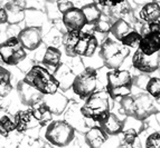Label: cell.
I'll return each mask as SVG.
<instances>
[{
	"label": "cell",
	"instance_id": "14",
	"mask_svg": "<svg viewBox=\"0 0 160 148\" xmlns=\"http://www.w3.org/2000/svg\"><path fill=\"white\" fill-rule=\"evenodd\" d=\"M17 91H18L19 98H20L22 103L24 104V105L28 106V107H30V106H32L34 104L42 100L44 97L43 94H40L38 90H36L32 86L28 85L26 81H24V80L18 82Z\"/></svg>",
	"mask_w": 160,
	"mask_h": 148
},
{
	"label": "cell",
	"instance_id": "27",
	"mask_svg": "<svg viewBox=\"0 0 160 148\" xmlns=\"http://www.w3.org/2000/svg\"><path fill=\"white\" fill-rule=\"evenodd\" d=\"M12 90L11 74L5 67L0 66V97H7Z\"/></svg>",
	"mask_w": 160,
	"mask_h": 148
},
{
	"label": "cell",
	"instance_id": "30",
	"mask_svg": "<svg viewBox=\"0 0 160 148\" xmlns=\"http://www.w3.org/2000/svg\"><path fill=\"white\" fill-rule=\"evenodd\" d=\"M15 130V123L9 116H2L0 118V135L8 137L9 134Z\"/></svg>",
	"mask_w": 160,
	"mask_h": 148
},
{
	"label": "cell",
	"instance_id": "7",
	"mask_svg": "<svg viewBox=\"0 0 160 148\" xmlns=\"http://www.w3.org/2000/svg\"><path fill=\"white\" fill-rule=\"evenodd\" d=\"M45 137L53 146L65 147L72 143L75 137L74 127L65 120H52L47 125Z\"/></svg>",
	"mask_w": 160,
	"mask_h": 148
},
{
	"label": "cell",
	"instance_id": "13",
	"mask_svg": "<svg viewBox=\"0 0 160 148\" xmlns=\"http://www.w3.org/2000/svg\"><path fill=\"white\" fill-rule=\"evenodd\" d=\"M63 24L66 27L67 31L82 30L86 26V20L81 8L72 7L63 13Z\"/></svg>",
	"mask_w": 160,
	"mask_h": 148
},
{
	"label": "cell",
	"instance_id": "15",
	"mask_svg": "<svg viewBox=\"0 0 160 148\" xmlns=\"http://www.w3.org/2000/svg\"><path fill=\"white\" fill-rule=\"evenodd\" d=\"M13 123H15V129L18 132H26L27 130L38 126V122L32 116L30 109L19 110L13 117Z\"/></svg>",
	"mask_w": 160,
	"mask_h": 148
},
{
	"label": "cell",
	"instance_id": "4",
	"mask_svg": "<svg viewBox=\"0 0 160 148\" xmlns=\"http://www.w3.org/2000/svg\"><path fill=\"white\" fill-rule=\"evenodd\" d=\"M22 80L43 95H52L59 89L57 79L48 69L43 66L32 67Z\"/></svg>",
	"mask_w": 160,
	"mask_h": 148
},
{
	"label": "cell",
	"instance_id": "2",
	"mask_svg": "<svg viewBox=\"0 0 160 148\" xmlns=\"http://www.w3.org/2000/svg\"><path fill=\"white\" fill-rule=\"evenodd\" d=\"M120 105L127 116L141 122L159 113V107L156 104V99L148 93H140L137 95L130 94L121 98Z\"/></svg>",
	"mask_w": 160,
	"mask_h": 148
},
{
	"label": "cell",
	"instance_id": "10",
	"mask_svg": "<svg viewBox=\"0 0 160 148\" xmlns=\"http://www.w3.org/2000/svg\"><path fill=\"white\" fill-rule=\"evenodd\" d=\"M141 39L138 49L146 55H152L160 50V28L159 22L146 24L142 27Z\"/></svg>",
	"mask_w": 160,
	"mask_h": 148
},
{
	"label": "cell",
	"instance_id": "21",
	"mask_svg": "<svg viewBox=\"0 0 160 148\" xmlns=\"http://www.w3.org/2000/svg\"><path fill=\"white\" fill-rule=\"evenodd\" d=\"M7 13V22L17 24L24 19L25 3L22 5V0H13L3 7Z\"/></svg>",
	"mask_w": 160,
	"mask_h": 148
},
{
	"label": "cell",
	"instance_id": "35",
	"mask_svg": "<svg viewBox=\"0 0 160 148\" xmlns=\"http://www.w3.org/2000/svg\"><path fill=\"white\" fill-rule=\"evenodd\" d=\"M7 24V13L3 7L0 6V25Z\"/></svg>",
	"mask_w": 160,
	"mask_h": 148
},
{
	"label": "cell",
	"instance_id": "5",
	"mask_svg": "<svg viewBox=\"0 0 160 148\" xmlns=\"http://www.w3.org/2000/svg\"><path fill=\"white\" fill-rule=\"evenodd\" d=\"M130 53V48L111 38L105 39L100 46L99 55L104 66L109 69H118Z\"/></svg>",
	"mask_w": 160,
	"mask_h": 148
},
{
	"label": "cell",
	"instance_id": "11",
	"mask_svg": "<svg viewBox=\"0 0 160 148\" xmlns=\"http://www.w3.org/2000/svg\"><path fill=\"white\" fill-rule=\"evenodd\" d=\"M132 65L138 72L142 74H151L159 69L160 66V53L159 51L152 53V55H146L141 50L137 49L132 57Z\"/></svg>",
	"mask_w": 160,
	"mask_h": 148
},
{
	"label": "cell",
	"instance_id": "18",
	"mask_svg": "<svg viewBox=\"0 0 160 148\" xmlns=\"http://www.w3.org/2000/svg\"><path fill=\"white\" fill-rule=\"evenodd\" d=\"M54 77L57 79L59 88L63 90H67L72 87L73 80L75 78V74L68 66L61 63L55 70H54Z\"/></svg>",
	"mask_w": 160,
	"mask_h": 148
},
{
	"label": "cell",
	"instance_id": "3",
	"mask_svg": "<svg viewBox=\"0 0 160 148\" xmlns=\"http://www.w3.org/2000/svg\"><path fill=\"white\" fill-rule=\"evenodd\" d=\"M85 99L86 101L81 107V114L83 115V117L99 124L111 113L112 107L110 104V96L107 90H94Z\"/></svg>",
	"mask_w": 160,
	"mask_h": 148
},
{
	"label": "cell",
	"instance_id": "24",
	"mask_svg": "<svg viewBox=\"0 0 160 148\" xmlns=\"http://www.w3.org/2000/svg\"><path fill=\"white\" fill-rule=\"evenodd\" d=\"M82 12L84 13V17H85L86 25H93L95 24L96 21L99 20L102 16V10L100 9V7L98 6V3L91 2L88 3V5L83 6L81 8Z\"/></svg>",
	"mask_w": 160,
	"mask_h": 148
},
{
	"label": "cell",
	"instance_id": "33",
	"mask_svg": "<svg viewBox=\"0 0 160 148\" xmlns=\"http://www.w3.org/2000/svg\"><path fill=\"white\" fill-rule=\"evenodd\" d=\"M124 0H96V2L99 7H104V8H111L115 6L122 3Z\"/></svg>",
	"mask_w": 160,
	"mask_h": 148
},
{
	"label": "cell",
	"instance_id": "8",
	"mask_svg": "<svg viewBox=\"0 0 160 148\" xmlns=\"http://www.w3.org/2000/svg\"><path fill=\"white\" fill-rule=\"evenodd\" d=\"M96 82H98V72L94 68L88 67L78 76H75L71 88L78 97L85 99L96 89Z\"/></svg>",
	"mask_w": 160,
	"mask_h": 148
},
{
	"label": "cell",
	"instance_id": "9",
	"mask_svg": "<svg viewBox=\"0 0 160 148\" xmlns=\"http://www.w3.org/2000/svg\"><path fill=\"white\" fill-rule=\"evenodd\" d=\"M26 49L17 37H10L0 44V58L9 66H16L26 58Z\"/></svg>",
	"mask_w": 160,
	"mask_h": 148
},
{
	"label": "cell",
	"instance_id": "22",
	"mask_svg": "<svg viewBox=\"0 0 160 148\" xmlns=\"http://www.w3.org/2000/svg\"><path fill=\"white\" fill-rule=\"evenodd\" d=\"M140 18L146 24L159 22L160 20V6L156 1L147 2L140 10Z\"/></svg>",
	"mask_w": 160,
	"mask_h": 148
},
{
	"label": "cell",
	"instance_id": "6",
	"mask_svg": "<svg viewBox=\"0 0 160 148\" xmlns=\"http://www.w3.org/2000/svg\"><path fill=\"white\" fill-rule=\"evenodd\" d=\"M112 70L107 75V91L112 99L120 100L131 94L133 80L128 70H119V68Z\"/></svg>",
	"mask_w": 160,
	"mask_h": 148
},
{
	"label": "cell",
	"instance_id": "26",
	"mask_svg": "<svg viewBox=\"0 0 160 148\" xmlns=\"http://www.w3.org/2000/svg\"><path fill=\"white\" fill-rule=\"evenodd\" d=\"M142 132V129H138L134 126H131L129 128L123 127L122 132H120L122 135V141L120 147H133L134 143H137L138 135Z\"/></svg>",
	"mask_w": 160,
	"mask_h": 148
},
{
	"label": "cell",
	"instance_id": "19",
	"mask_svg": "<svg viewBox=\"0 0 160 148\" xmlns=\"http://www.w3.org/2000/svg\"><path fill=\"white\" fill-rule=\"evenodd\" d=\"M109 135L100 126H94L85 134V143L88 147L99 148L107 143Z\"/></svg>",
	"mask_w": 160,
	"mask_h": 148
},
{
	"label": "cell",
	"instance_id": "1",
	"mask_svg": "<svg viewBox=\"0 0 160 148\" xmlns=\"http://www.w3.org/2000/svg\"><path fill=\"white\" fill-rule=\"evenodd\" d=\"M63 47L69 57H92L99 47V41L90 32L72 30L63 37Z\"/></svg>",
	"mask_w": 160,
	"mask_h": 148
},
{
	"label": "cell",
	"instance_id": "16",
	"mask_svg": "<svg viewBox=\"0 0 160 148\" xmlns=\"http://www.w3.org/2000/svg\"><path fill=\"white\" fill-rule=\"evenodd\" d=\"M29 109L32 111V116L38 122L39 126H47L53 120V114H52V111L49 109V107L47 106V104L44 101V99L34 104L32 106H30Z\"/></svg>",
	"mask_w": 160,
	"mask_h": 148
},
{
	"label": "cell",
	"instance_id": "28",
	"mask_svg": "<svg viewBox=\"0 0 160 148\" xmlns=\"http://www.w3.org/2000/svg\"><path fill=\"white\" fill-rule=\"evenodd\" d=\"M140 39H141V34L138 32L137 30L132 29L120 40V42L129 48H138Z\"/></svg>",
	"mask_w": 160,
	"mask_h": 148
},
{
	"label": "cell",
	"instance_id": "12",
	"mask_svg": "<svg viewBox=\"0 0 160 148\" xmlns=\"http://www.w3.org/2000/svg\"><path fill=\"white\" fill-rule=\"evenodd\" d=\"M42 28L40 27H26L18 34V40L26 50H36L42 44Z\"/></svg>",
	"mask_w": 160,
	"mask_h": 148
},
{
	"label": "cell",
	"instance_id": "34",
	"mask_svg": "<svg viewBox=\"0 0 160 148\" xmlns=\"http://www.w3.org/2000/svg\"><path fill=\"white\" fill-rule=\"evenodd\" d=\"M57 7H58V10L62 13L66 12L68 9H71L72 7H74L72 1H68V0H59L58 3H57Z\"/></svg>",
	"mask_w": 160,
	"mask_h": 148
},
{
	"label": "cell",
	"instance_id": "31",
	"mask_svg": "<svg viewBox=\"0 0 160 148\" xmlns=\"http://www.w3.org/2000/svg\"><path fill=\"white\" fill-rule=\"evenodd\" d=\"M110 27L111 24L107 19H103V17L101 16V18L96 21L95 24H93V29L98 32H101V34H107L110 31Z\"/></svg>",
	"mask_w": 160,
	"mask_h": 148
},
{
	"label": "cell",
	"instance_id": "29",
	"mask_svg": "<svg viewBox=\"0 0 160 148\" xmlns=\"http://www.w3.org/2000/svg\"><path fill=\"white\" fill-rule=\"evenodd\" d=\"M146 91L149 94L150 96L155 98L156 100L159 101L160 98V79L159 78H156V77H152L146 82Z\"/></svg>",
	"mask_w": 160,
	"mask_h": 148
},
{
	"label": "cell",
	"instance_id": "25",
	"mask_svg": "<svg viewBox=\"0 0 160 148\" xmlns=\"http://www.w3.org/2000/svg\"><path fill=\"white\" fill-rule=\"evenodd\" d=\"M133 28L131 27V25L129 22H127L124 19H118L114 24H112L111 27H110V31H111L112 36L114 37V39L118 40V41H120Z\"/></svg>",
	"mask_w": 160,
	"mask_h": 148
},
{
	"label": "cell",
	"instance_id": "17",
	"mask_svg": "<svg viewBox=\"0 0 160 148\" xmlns=\"http://www.w3.org/2000/svg\"><path fill=\"white\" fill-rule=\"evenodd\" d=\"M99 126L109 136H117L120 135L124 127V119H120L115 114L110 113L107 118L99 123Z\"/></svg>",
	"mask_w": 160,
	"mask_h": 148
},
{
	"label": "cell",
	"instance_id": "32",
	"mask_svg": "<svg viewBox=\"0 0 160 148\" xmlns=\"http://www.w3.org/2000/svg\"><path fill=\"white\" fill-rule=\"evenodd\" d=\"M146 147L148 148H159L160 147V135L159 132H152L146 139Z\"/></svg>",
	"mask_w": 160,
	"mask_h": 148
},
{
	"label": "cell",
	"instance_id": "20",
	"mask_svg": "<svg viewBox=\"0 0 160 148\" xmlns=\"http://www.w3.org/2000/svg\"><path fill=\"white\" fill-rule=\"evenodd\" d=\"M43 99L47 104V106L49 107L53 115L63 114V111L66 108V105H67L66 97H64L62 94L57 93V91L52 94V95H44Z\"/></svg>",
	"mask_w": 160,
	"mask_h": 148
},
{
	"label": "cell",
	"instance_id": "23",
	"mask_svg": "<svg viewBox=\"0 0 160 148\" xmlns=\"http://www.w3.org/2000/svg\"><path fill=\"white\" fill-rule=\"evenodd\" d=\"M62 53L56 47H48L43 58V65L49 72H53L61 65Z\"/></svg>",
	"mask_w": 160,
	"mask_h": 148
}]
</instances>
